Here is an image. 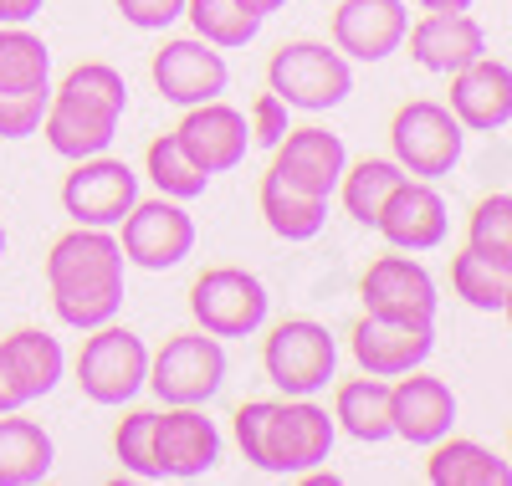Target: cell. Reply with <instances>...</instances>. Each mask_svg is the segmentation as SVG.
<instances>
[{"label":"cell","mask_w":512,"mask_h":486,"mask_svg":"<svg viewBox=\"0 0 512 486\" xmlns=\"http://www.w3.org/2000/svg\"><path fill=\"white\" fill-rule=\"evenodd\" d=\"M123 246L103 226H72L47 251V297L62 328H103L123 307Z\"/></svg>","instance_id":"6da1fadb"},{"label":"cell","mask_w":512,"mask_h":486,"mask_svg":"<svg viewBox=\"0 0 512 486\" xmlns=\"http://www.w3.org/2000/svg\"><path fill=\"white\" fill-rule=\"evenodd\" d=\"M72 374H77L82 400L108 405V410L134 405L144 394V379H149V343L134 328H123L118 318L103 328H88Z\"/></svg>","instance_id":"7a4b0ae2"},{"label":"cell","mask_w":512,"mask_h":486,"mask_svg":"<svg viewBox=\"0 0 512 486\" xmlns=\"http://www.w3.org/2000/svg\"><path fill=\"white\" fill-rule=\"evenodd\" d=\"M267 87L287 108L328 113L354 93V67L328 41H282L267 62Z\"/></svg>","instance_id":"3957f363"},{"label":"cell","mask_w":512,"mask_h":486,"mask_svg":"<svg viewBox=\"0 0 512 486\" xmlns=\"http://www.w3.org/2000/svg\"><path fill=\"white\" fill-rule=\"evenodd\" d=\"M466 128L456 113L436 98H410L390 118V159L410 174V180H446L461 164Z\"/></svg>","instance_id":"277c9868"},{"label":"cell","mask_w":512,"mask_h":486,"mask_svg":"<svg viewBox=\"0 0 512 486\" xmlns=\"http://www.w3.org/2000/svg\"><path fill=\"white\" fill-rule=\"evenodd\" d=\"M190 318L210 338H251L272 318V292L246 267H205L190 282Z\"/></svg>","instance_id":"5b68a950"},{"label":"cell","mask_w":512,"mask_h":486,"mask_svg":"<svg viewBox=\"0 0 512 486\" xmlns=\"http://www.w3.org/2000/svg\"><path fill=\"white\" fill-rule=\"evenodd\" d=\"M226 343L210 338L200 328L164 338L159 353H149V379L144 389H154L164 405H210L226 389Z\"/></svg>","instance_id":"8992f818"},{"label":"cell","mask_w":512,"mask_h":486,"mask_svg":"<svg viewBox=\"0 0 512 486\" xmlns=\"http://www.w3.org/2000/svg\"><path fill=\"white\" fill-rule=\"evenodd\" d=\"M338 425L313 394H287L272 400L267 430H262V476H303L308 466H323L333 456Z\"/></svg>","instance_id":"52a82bcc"},{"label":"cell","mask_w":512,"mask_h":486,"mask_svg":"<svg viewBox=\"0 0 512 486\" xmlns=\"http://www.w3.org/2000/svg\"><path fill=\"white\" fill-rule=\"evenodd\" d=\"M262 369L282 394H318L338 379V343L318 318H282L262 338Z\"/></svg>","instance_id":"ba28073f"},{"label":"cell","mask_w":512,"mask_h":486,"mask_svg":"<svg viewBox=\"0 0 512 486\" xmlns=\"http://www.w3.org/2000/svg\"><path fill=\"white\" fill-rule=\"evenodd\" d=\"M118 246H123V261L128 267H144V272H175L180 261L195 251V220L185 210V200H134L118 220Z\"/></svg>","instance_id":"9c48e42d"},{"label":"cell","mask_w":512,"mask_h":486,"mask_svg":"<svg viewBox=\"0 0 512 486\" xmlns=\"http://www.w3.org/2000/svg\"><path fill=\"white\" fill-rule=\"evenodd\" d=\"M139 200V174L128 159H113L108 149L93 159H77L72 174L62 180V210L72 215V226H103L113 231L118 220L134 210Z\"/></svg>","instance_id":"30bf717a"},{"label":"cell","mask_w":512,"mask_h":486,"mask_svg":"<svg viewBox=\"0 0 512 486\" xmlns=\"http://www.w3.org/2000/svg\"><path fill=\"white\" fill-rule=\"evenodd\" d=\"M221 461V430L205 405H164L154 410V466L159 481H200Z\"/></svg>","instance_id":"8fae6325"},{"label":"cell","mask_w":512,"mask_h":486,"mask_svg":"<svg viewBox=\"0 0 512 486\" xmlns=\"http://www.w3.org/2000/svg\"><path fill=\"white\" fill-rule=\"evenodd\" d=\"M149 77L159 87L164 103L175 108H195V103H210L231 87V67H226V52L210 47L200 36H169L164 47L154 52L149 62Z\"/></svg>","instance_id":"7c38bea8"},{"label":"cell","mask_w":512,"mask_h":486,"mask_svg":"<svg viewBox=\"0 0 512 486\" xmlns=\"http://www.w3.org/2000/svg\"><path fill=\"white\" fill-rule=\"evenodd\" d=\"M349 353L359 374H379V379H400L410 369H420L436 353V323H410V318H390V313H364L349 328Z\"/></svg>","instance_id":"4fadbf2b"},{"label":"cell","mask_w":512,"mask_h":486,"mask_svg":"<svg viewBox=\"0 0 512 486\" xmlns=\"http://www.w3.org/2000/svg\"><path fill=\"white\" fill-rule=\"evenodd\" d=\"M374 231L390 241V251H436L446 246L451 236V210H446V195L436 190V180H405L390 190V200L379 205V220H374Z\"/></svg>","instance_id":"5bb4252c"},{"label":"cell","mask_w":512,"mask_h":486,"mask_svg":"<svg viewBox=\"0 0 512 486\" xmlns=\"http://www.w3.org/2000/svg\"><path fill=\"white\" fill-rule=\"evenodd\" d=\"M359 297H364V313H390V318H410V323H436V307H441L436 277L410 251L374 256L359 277Z\"/></svg>","instance_id":"9a60e30c"},{"label":"cell","mask_w":512,"mask_h":486,"mask_svg":"<svg viewBox=\"0 0 512 486\" xmlns=\"http://www.w3.org/2000/svg\"><path fill=\"white\" fill-rule=\"evenodd\" d=\"M405 0H333V47L349 62H384L405 47Z\"/></svg>","instance_id":"2e32d148"},{"label":"cell","mask_w":512,"mask_h":486,"mask_svg":"<svg viewBox=\"0 0 512 486\" xmlns=\"http://www.w3.org/2000/svg\"><path fill=\"white\" fill-rule=\"evenodd\" d=\"M466 134H502L512 123V67L502 57H477L451 72V103Z\"/></svg>","instance_id":"e0dca14e"},{"label":"cell","mask_w":512,"mask_h":486,"mask_svg":"<svg viewBox=\"0 0 512 486\" xmlns=\"http://www.w3.org/2000/svg\"><path fill=\"white\" fill-rule=\"evenodd\" d=\"M344 164H349V149H344L338 134H328V128H287L282 144L272 149V174L277 180H287L292 190H303V195H318V200H328L338 190Z\"/></svg>","instance_id":"ac0fdd59"},{"label":"cell","mask_w":512,"mask_h":486,"mask_svg":"<svg viewBox=\"0 0 512 486\" xmlns=\"http://www.w3.org/2000/svg\"><path fill=\"white\" fill-rule=\"evenodd\" d=\"M175 139L180 149L205 169V174H226L246 159L251 149V134H246V113L221 103V98H210V103H195L185 108L180 128H175Z\"/></svg>","instance_id":"d6986e66"},{"label":"cell","mask_w":512,"mask_h":486,"mask_svg":"<svg viewBox=\"0 0 512 486\" xmlns=\"http://www.w3.org/2000/svg\"><path fill=\"white\" fill-rule=\"evenodd\" d=\"M405 41H410V62L436 77H451L456 67L487 52V31L472 11H425L415 26H405Z\"/></svg>","instance_id":"ffe728a7"},{"label":"cell","mask_w":512,"mask_h":486,"mask_svg":"<svg viewBox=\"0 0 512 486\" xmlns=\"http://www.w3.org/2000/svg\"><path fill=\"white\" fill-rule=\"evenodd\" d=\"M390 425L400 440H410V446H436L441 435H451L456 425V394L446 379L436 374H400L390 384Z\"/></svg>","instance_id":"44dd1931"},{"label":"cell","mask_w":512,"mask_h":486,"mask_svg":"<svg viewBox=\"0 0 512 486\" xmlns=\"http://www.w3.org/2000/svg\"><path fill=\"white\" fill-rule=\"evenodd\" d=\"M0 359L11 364V374H16V384L26 394V405L47 400V394L62 384V374H67V348L47 328H16V333H6V338H0Z\"/></svg>","instance_id":"7402d4cb"},{"label":"cell","mask_w":512,"mask_h":486,"mask_svg":"<svg viewBox=\"0 0 512 486\" xmlns=\"http://www.w3.org/2000/svg\"><path fill=\"white\" fill-rule=\"evenodd\" d=\"M425 451H431V461H425V481L431 486H507L512 476L507 456H497L472 435H441Z\"/></svg>","instance_id":"603a6c76"},{"label":"cell","mask_w":512,"mask_h":486,"mask_svg":"<svg viewBox=\"0 0 512 486\" xmlns=\"http://www.w3.org/2000/svg\"><path fill=\"white\" fill-rule=\"evenodd\" d=\"M36 134L47 139V149H52V154H62V159H72V164H77V159H93V154H103V149L113 144L118 118L93 113V108L67 103V98H57V93H52L47 118H41Z\"/></svg>","instance_id":"cb8c5ba5"},{"label":"cell","mask_w":512,"mask_h":486,"mask_svg":"<svg viewBox=\"0 0 512 486\" xmlns=\"http://www.w3.org/2000/svg\"><path fill=\"white\" fill-rule=\"evenodd\" d=\"M333 425L354 435L359 446H379L390 440L395 425H390V384L379 374H359V379H344L333 384Z\"/></svg>","instance_id":"d4e9b609"},{"label":"cell","mask_w":512,"mask_h":486,"mask_svg":"<svg viewBox=\"0 0 512 486\" xmlns=\"http://www.w3.org/2000/svg\"><path fill=\"white\" fill-rule=\"evenodd\" d=\"M57 446L52 435L36 420H26L21 410L0 415V486H36L52 476Z\"/></svg>","instance_id":"484cf974"},{"label":"cell","mask_w":512,"mask_h":486,"mask_svg":"<svg viewBox=\"0 0 512 486\" xmlns=\"http://www.w3.org/2000/svg\"><path fill=\"white\" fill-rule=\"evenodd\" d=\"M256 205H262L267 231H272L277 241H292V246H303V241L323 236V226H328V200L292 190L287 180H277L272 169L262 174V190H256Z\"/></svg>","instance_id":"4316f807"},{"label":"cell","mask_w":512,"mask_h":486,"mask_svg":"<svg viewBox=\"0 0 512 486\" xmlns=\"http://www.w3.org/2000/svg\"><path fill=\"white\" fill-rule=\"evenodd\" d=\"M451 287L466 307L477 313H507V297H512V261H492L482 251H456L451 256Z\"/></svg>","instance_id":"83f0119b"},{"label":"cell","mask_w":512,"mask_h":486,"mask_svg":"<svg viewBox=\"0 0 512 486\" xmlns=\"http://www.w3.org/2000/svg\"><path fill=\"white\" fill-rule=\"evenodd\" d=\"M52 87V47L26 26H0V93Z\"/></svg>","instance_id":"f1b7e54d"},{"label":"cell","mask_w":512,"mask_h":486,"mask_svg":"<svg viewBox=\"0 0 512 486\" xmlns=\"http://www.w3.org/2000/svg\"><path fill=\"white\" fill-rule=\"evenodd\" d=\"M405 180V169L395 159H359V164H344V174H338V200H344V210L359 220V226L374 231L379 220V205L390 200V190Z\"/></svg>","instance_id":"f546056e"},{"label":"cell","mask_w":512,"mask_h":486,"mask_svg":"<svg viewBox=\"0 0 512 486\" xmlns=\"http://www.w3.org/2000/svg\"><path fill=\"white\" fill-rule=\"evenodd\" d=\"M144 174L154 180V190L169 195V200H200L205 185H210V174L180 149L175 134H159V139L144 149Z\"/></svg>","instance_id":"4dcf8cb0"},{"label":"cell","mask_w":512,"mask_h":486,"mask_svg":"<svg viewBox=\"0 0 512 486\" xmlns=\"http://www.w3.org/2000/svg\"><path fill=\"white\" fill-rule=\"evenodd\" d=\"M52 93L67 98V103L93 108V113H108V118H118V123H123V113H128V82H123V72L108 67V62H82V67H72V72L52 87Z\"/></svg>","instance_id":"1f68e13d"},{"label":"cell","mask_w":512,"mask_h":486,"mask_svg":"<svg viewBox=\"0 0 512 486\" xmlns=\"http://www.w3.org/2000/svg\"><path fill=\"white\" fill-rule=\"evenodd\" d=\"M185 16H190L195 36L210 41V47H221V52L246 47L262 31V16H251L241 0H185Z\"/></svg>","instance_id":"d6a6232c"},{"label":"cell","mask_w":512,"mask_h":486,"mask_svg":"<svg viewBox=\"0 0 512 486\" xmlns=\"http://www.w3.org/2000/svg\"><path fill=\"white\" fill-rule=\"evenodd\" d=\"M466 246L492 261H512V195L507 190H492L487 200H477L472 220H466Z\"/></svg>","instance_id":"836d02e7"},{"label":"cell","mask_w":512,"mask_h":486,"mask_svg":"<svg viewBox=\"0 0 512 486\" xmlns=\"http://www.w3.org/2000/svg\"><path fill=\"white\" fill-rule=\"evenodd\" d=\"M113 456H118V466L128 476L159 481V466H154V410H128L113 425Z\"/></svg>","instance_id":"e575fe53"},{"label":"cell","mask_w":512,"mask_h":486,"mask_svg":"<svg viewBox=\"0 0 512 486\" xmlns=\"http://www.w3.org/2000/svg\"><path fill=\"white\" fill-rule=\"evenodd\" d=\"M52 87H36V93H0V139H31L41 118H47Z\"/></svg>","instance_id":"d590c367"},{"label":"cell","mask_w":512,"mask_h":486,"mask_svg":"<svg viewBox=\"0 0 512 486\" xmlns=\"http://www.w3.org/2000/svg\"><path fill=\"white\" fill-rule=\"evenodd\" d=\"M287 128H292V108H287V103L272 93V87H267V93L251 103V113H246V134H251V144H256V149H277Z\"/></svg>","instance_id":"8d00e7d4"},{"label":"cell","mask_w":512,"mask_h":486,"mask_svg":"<svg viewBox=\"0 0 512 486\" xmlns=\"http://www.w3.org/2000/svg\"><path fill=\"white\" fill-rule=\"evenodd\" d=\"M113 6L134 31H169L185 16V0H113Z\"/></svg>","instance_id":"74e56055"},{"label":"cell","mask_w":512,"mask_h":486,"mask_svg":"<svg viewBox=\"0 0 512 486\" xmlns=\"http://www.w3.org/2000/svg\"><path fill=\"white\" fill-rule=\"evenodd\" d=\"M267 415H272V400H246L236 405L231 415V430H236V446L251 466H262V430H267Z\"/></svg>","instance_id":"f35d334b"},{"label":"cell","mask_w":512,"mask_h":486,"mask_svg":"<svg viewBox=\"0 0 512 486\" xmlns=\"http://www.w3.org/2000/svg\"><path fill=\"white\" fill-rule=\"evenodd\" d=\"M41 6L47 0H0V26H26L41 16Z\"/></svg>","instance_id":"ab89813d"},{"label":"cell","mask_w":512,"mask_h":486,"mask_svg":"<svg viewBox=\"0 0 512 486\" xmlns=\"http://www.w3.org/2000/svg\"><path fill=\"white\" fill-rule=\"evenodd\" d=\"M11 410H26V394H21V384H16L11 364L0 359V415H11Z\"/></svg>","instance_id":"60d3db41"},{"label":"cell","mask_w":512,"mask_h":486,"mask_svg":"<svg viewBox=\"0 0 512 486\" xmlns=\"http://www.w3.org/2000/svg\"><path fill=\"white\" fill-rule=\"evenodd\" d=\"M420 11H472L477 0H415Z\"/></svg>","instance_id":"b9f144b4"},{"label":"cell","mask_w":512,"mask_h":486,"mask_svg":"<svg viewBox=\"0 0 512 486\" xmlns=\"http://www.w3.org/2000/svg\"><path fill=\"white\" fill-rule=\"evenodd\" d=\"M241 6H246L251 16H262V21H267L272 11H282V6H287V0H241Z\"/></svg>","instance_id":"7bdbcfd3"},{"label":"cell","mask_w":512,"mask_h":486,"mask_svg":"<svg viewBox=\"0 0 512 486\" xmlns=\"http://www.w3.org/2000/svg\"><path fill=\"white\" fill-rule=\"evenodd\" d=\"M6 246H11V241H6V226H0V256H6Z\"/></svg>","instance_id":"ee69618b"},{"label":"cell","mask_w":512,"mask_h":486,"mask_svg":"<svg viewBox=\"0 0 512 486\" xmlns=\"http://www.w3.org/2000/svg\"><path fill=\"white\" fill-rule=\"evenodd\" d=\"M318 6H333V0H318Z\"/></svg>","instance_id":"f6af8a7d"}]
</instances>
